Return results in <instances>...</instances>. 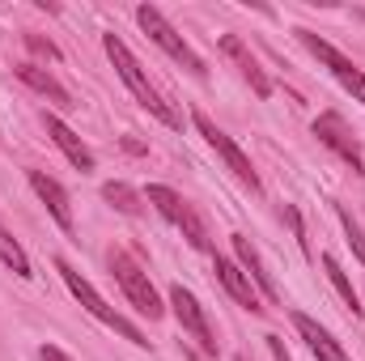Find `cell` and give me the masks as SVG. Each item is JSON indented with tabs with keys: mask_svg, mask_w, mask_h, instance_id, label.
<instances>
[{
	"mask_svg": "<svg viewBox=\"0 0 365 361\" xmlns=\"http://www.w3.org/2000/svg\"><path fill=\"white\" fill-rule=\"evenodd\" d=\"M284 221H289V230H293V238H297V247H302V255H310V238H306V225H302V213H297L293 204H284Z\"/></svg>",
	"mask_w": 365,
	"mask_h": 361,
	"instance_id": "44dd1931",
	"label": "cell"
},
{
	"mask_svg": "<svg viewBox=\"0 0 365 361\" xmlns=\"http://www.w3.org/2000/svg\"><path fill=\"white\" fill-rule=\"evenodd\" d=\"M319 264H323V272H327V280H331V285H336V293H340V298H344V306H349V310H353V315H357V319H361V302H357V289H353V280H349V276H344V268H340V260H336V255H327V251H323V255H319Z\"/></svg>",
	"mask_w": 365,
	"mask_h": 361,
	"instance_id": "e0dca14e",
	"label": "cell"
},
{
	"mask_svg": "<svg viewBox=\"0 0 365 361\" xmlns=\"http://www.w3.org/2000/svg\"><path fill=\"white\" fill-rule=\"evenodd\" d=\"M145 204H153L175 230H182V238L195 247V251H212V238H208V225H204V217L182 200L175 187H166V183H149L145 187Z\"/></svg>",
	"mask_w": 365,
	"mask_h": 361,
	"instance_id": "3957f363",
	"label": "cell"
},
{
	"mask_svg": "<svg viewBox=\"0 0 365 361\" xmlns=\"http://www.w3.org/2000/svg\"><path fill=\"white\" fill-rule=\"evenodd\" d=\"M0 264L13 268V276H34V272H30V255L21 251V243H17L4 225H0Z\"/></svg>",
	"mask_w": 365,
	"mask_h": 361,
	"instance_id": "d6986e66",
	"label": "cell"
},
{
	"mask_svg": "<svg viewBox=\"0 0 365 361\" xmlns=\"http://www.w3.org/2000/svg\"><path fill=\"white\" fill-rule=\"evenodd\" d=\"M26 47H30V51H38V56H47V60H60V51H56L43 34H26Z\"/></svg>",
	"mask_w": 365,
	"mask_h": 361,
	"instance_id": "7402d4cb",
	"label": "cell"
},
{
	"mask_svg": "<svg viewBox=\"0 0 365 361\" xmlns=\"http://www.w3.org/2000/svg\"><path fill=\"white\" fill-rule=\"evenodd\" d=\"M136 21H140V30H145V34H149V39H153V43H158V47H162V51H166L175 64H182L191 77H204V73H208V64H204V60L191 51V43L182 39L179 30H175V26L162 17V9H153V4H140V9H136Z\"/></svg>",
	"mask_w": 365,
	"mask_h": 361,
	"instance_id": "277c9868",
	"label": "cell"
},
{
	"mask_svg": "<svg viewBox=\"0 0 365 361\" xmlns=\"http://www.w3.org/2000/svg\"><path fill=\"white\" fill-rule=\"evenodd\" d=\"M314 136L336 153V158H344L357 175H365V149L361 141L353 136V128L344 123V115H336V111H323L319 119H314Z\"/></svg>",
	"mask_w": 365,
	"mask_h": 361,
	"instance_id": "ba28073f",
	"label": "cell"
},
{
	"mask_svg": "<svg viewBox=\"0 0 365 361\" xmlns=\"http://www.w3.org/2000/svg\"><path fill=\"white\" fill-rule=\"evenodd\" d=\"M357 17H361V21H365V9H361V13H357Z\"/></svg>",
	"mask_w": 365,
	"mask_h": 361,
	"instance_id": "d4e9b609",
	"label": "cell"
},
{
	"mask_svg": "<svg viewBox=\"0 0 365 361\" xmlns=\"http://www.w3.org/2000/svg\"><path fill=\"white\" fill-rule=\"evenodd\" d=\"M43 123H47V136L56 141V149H60V153H64L81 175H90V171H93V149H90V145H86V141H81V136H77L60 115H43Z\"/></svg>",
	"mask_w": 365,
	"mask_h": 361,
	"instance_id": "8fae6325",
	"label": "cell"
},
{
	"mask_svg": "<svg viewBox=\"0 0 365 361\" xmlns=\"http://www.w3.org/2000/svg\"><path fill=\"white\" fill-rule=\"evenodd\" d=\"M110 272H115V280L123 285L128 302H132L140 315H149V319H162V315H166V306H162V298H158V289H153L149 272L140 268L128 251H110Z\"/></svg>",
	"mask_w": 365,
	"mask_h": 361,
	"instance_id": "5b68a950",
	"label": "cell"
},
{
	"mask_svg": "<svg viewBox=\"0 0 365 361\" xmlns=\"http://www.w3.org/2000/svg\"><path fill=\"white\" fill-rule=\"evenodd\" d=\"M38 361H73V357H68L64 349H56V345H43V349H38Z\"/></svg>",
	"mask_w": 365,
	"mask_h": 361,
	"instance_id": "603a6c76",
	"label": "cell"
},
{
	"mask_svg": "<svg viewBox=\"0 0 365 361\" xmlns=\"http://www.w3.org/2000/svg\"><path fill=\"white\" fill-rule=\"evenodd\" d=\"M293 327H297V336L306 340V349H310L319 361H353L344 349H340V340H336L327 327H319L306 310H293Z\"/></svg>",
	"mask_w": 365,
	"mask_h": 361,
	"instance_id": "7c38bea8",
	"label": "cell"
},
{
	"mask_svg": "<svg viewBox=\"0 0 365 361\" xmlns=\"http://www.w3.org/2000/svg\"><path fill=\"white\" fill-rule=\"evenodd\" d=\"M268 349H272V357H276V361H289V353H284V345H280L276 336H268Z\"/></svg>",
	"mask_w": 365,
	"mask_h": 361,
	"instance_id": "cb8c5ba5",
	"label": "cell"
},
{
	"mask_svg": "<svg viewBox=\"0 0 365 361\" xmlns=\"http://www.w3.org/2000/svg\"><path fill=\"white\" fill-rule=\"evenodd\" d=\"M293 34L302 39V47H306V51H310L319 64H327V68H331V77H336L344 90L353 93L357 102H365V73L353 64V60H349V56H340V51H336L327 39H319L314 30H293Z\"/></svg>",
	"mask_w": 365,
	"mask_h": 361,
	"instance_id": "8992f818",
	"label": "cell"
},
{
	"mask_svg": "<svg viewBox=\"0 0 365 361\" xmlns=\"http://www.w3.org/2000/svg\"><path fill=\"white\" fill-rule=\"evenodd\" d=\"M212 268H217V280H221V285L230 289V298H234L238 306H247L251 315H259V310H264V306H259V289H255V285L247 280V272L238 268L234 260L217 255V260H212Z\"/></svg>",
	"mask_w": 365,
	"mask_h": 361,
	"instance_id": "5bb4252c",
	"label": "cell"
},
{
	"mask_svg": "<svg viewBox=\"0 0 365 361\" xmlns=\"http://www.w3.org/2000/svg\"><path fill=\"white\" fill-rule=\"evenodd\" d=\"M340 213V225H344V234H349V247H353V255L365 264V234H361V225H357V217L349 213V208H336Z\"/></svg>",
	"mask_w": 365,
	"mask_h": 361,
	"instance_id": "ffe728a7",
	"label": "cell"
},
{
	"mask_svg": "<svg viewBox=\"0 0 365 361\" xmlns=\"http://www.w3.org/2000/svg\"><path fill=\"white\" fill-rule=\"evenodd\" d=\"M221 51H225V56H230V60L238 64V73H242V77L251 81V90L259 93V98H272V81L264 77L259 60H255V56L247 51V43H242L238 34H221Z\"/></svg>",
	"mask_w": 365,
	"mask_h": 361,
	"instance_id": "9a60e30c",
	"label": "cell"
},
{
	"mask_svg": "<svg viewBox=\"0 0 365 361\" xmlns=\"http://www.w3.org/2000/svg\"><path fill=\"white\" fill-rule=\"evenodd\" d=\"M234 264L247 272V280L259 289V298H268L272 306H280V289H276L272 272H268V264H264V255L255 251V243L247 238V234H234Z\"/></svg>",
	"mask_w": 365,
	"mask_h": 361,
	"instance_id": "30bf717a",
	"label": "cell"
},
{
	"mask_svg": "<svg viewBox=\"0 0 365 361\" xmlns=\"http://www.w3.org/2000/svg\"><path fill=\"white\" fill-rule=\"evenodd\" d=\"M56 272L64 276V285H68V293H73V298H77V302H81V306L90 310V315L98 319V323H106V327H110V332H119L123 340H132V345H140V349H149V336H145V332H140V327H136L132 319H123V315H119L115 306H106V298H102V293H98V289H93L90 280H86L81 272L73 268L68 260H56Z\"/></svg>",
	"mask_w": 365,
	"mask_h": 361,
	"instance_id": "7a4b0ae2",
	"label": "cell"
},
{
	"mask_svg": "<svg viewBox=\"0 0 365 361\" xmlns=\"http://www.w3.org/2000/svg\"><path fill=\"white\" fill-rule=\"evenodd\" d=\"M26 179L34 187V195L47 204V213L56 217V225L60 230H73V200H68V191L51 179V175H43V171H26Z\"/></svg>",
	"mask_w": 365,
	"mask_h": 361,
	"instance_id": "4fadbf2b",
	"label": "cell"
},
{
	"mask_svg": "<svg viewBox=\"0 0 365 361\" xmlns=\"http://www.w3.org/2000/svg\"><path fill=\"white\" fill-rule=\"evenodd\" d=\"M17 77H21V81H26V86H30L34 93L51 98L56 106H73V93L64 90V86H60V81H56L47 68H38V64H17Z\"/></svg>",
	"mask_w": 365,
	"mask_h": 361,
	"instance_id": "2e32d148",
	"label": "cell"
},
{
	"mask_svg": "<svg viewBox=\"0 0 365 361\" xmlns=\"http://www.w3.org/2000/svg\"><path fill=\"white\" fill-rule=\"evenodd\" d=\"M238 361H247V357H238Z\"/></svg>",
	"mask_w": 365,
	"mask_h": 361,
	"instance_id": "484cf974",
	"label": "cell"
},
{
	"mask_svg": "<svg viewBox=\"0 0 365 361\" xmlns=\"http://www.w3.org/2000/svg\"><path fill=\"white\" fill-rule=\"evenodd\" d=\"M170 306H175V319H179L182 332H187L204 353H217V336H212L208 315H204V306L195 302V293H191V289H182V285H170Z\"/></svg>",
	"mask_w": 365,
	"mask_h": 361,
	"instance_id": "9c48e42d",
	"label": "cell"
},
{
	"mask_svg": "<svg viewBox=\"0 0 365 361\" xmlns=\"http://www.w3.org/2000/svg\"><path fill=\"white\" fill-rule=\"evenodd\" d=\"M102 47H106V56H110V64H115V73L123 77V86L132 90V98L149 111V115H158L166 128H182V115L158 93V86L149 81V73L140 68V60L128 51V43L119 39V34H102Z\"/></svg>",
	"mask_w": 365,
	"mask_h": 361,
	"instance_id": "6da1fadb",
	"label": "cell"
},
{
	"mask_svg": "<svg viewBox=\"0 0 365 361\" xmlns=\"http://www.w3.org/2000/svg\"><path fill=\"white\" fill-rule=\"evenodd\" d=\"M191 123H195V128H200V136H204V141H208V145L221 153V162L234 171V179H242L247 187H251V191H259V175H255L251 158H247V153L234 145V136H225V132H221V128H217V123H212L204 111H195V115H191Z\"/></svg>",
	"mask_w": 365,
	"mask_h": 361,
	"instance_id": "52a82bcc",
	"label": "cell"
},
{
	"mask_svg": "<svg viewBox=\"0 0 365 361\" xmlns=\"http://www.w3.org/2000/svg\"><path fill=\"white\" fill-rule=\"evenodd\" d=\"M102 200H110L123 217H140V208H145V191H136L128 183H106L102 187Z\"/></svg>",
	"mask_w": 365,
	"mask_h": 361,
	"instance_id": "ac0fdd59",
	"label": "cell"
}]
</instances>
